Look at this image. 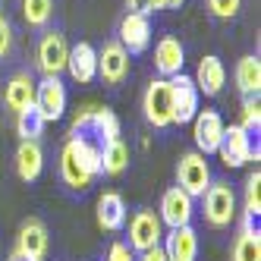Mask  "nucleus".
Segmentation results:
<instances>
[{
  "instance_id": "obj_1",
  "label": "nucleus",
  "mask_w": 261,
  "mask_h": 261,
  "mask_svg": "<svg viewBox=\"0 0 261 261\" xmlns=\"http://www.w3.org/2000/svg\"><path fill=\"white\" fill-rule=\"evenodd\" d=\"M60 176L69 189L85 192L91 179L101 176V145L88 139H66L60 151Z\"/></svg>"
},
{
  "instance_id": "obj_2",
  "label": "nucleus",
  "mask_w": 261,
  "mask_h": 261,
  "mask_svg": "<svg viewBox=\"0 0 261 261\" xmlns=\"http://www.w3.org/2000/svg\"><path fill=\"white\" fill-rule=\"evenodd\" d=\"M69 139H88L95 145H107L120 139V120L107 107H82L72 120Z\"/></svg>"
},
{
  "instance_id": "obj_3",
  "label": "nucleus",
  "mask_w": 261,
  "mask_h": 261,
  "mask_svg": "<svg viewBox=\"0 0 261 261\" xmlns=\"http://www.w3.org/2000/svg\"><path fill=\"white\" fill-rule=\"evenodd\" d=\"M201 214L214 230L230 227L236 220V192H233V186L223 182V179L211 182L208 189H204V195H201Z\"/></svg>"
},
{
  "instance_id": "obj_4",
  "label": "nucleus",
  "mask_w": 261,
  "mask_h": 261,
  "mask_svg": "<svg viewBox=\"0 0 261 261\" xmlns=\"http://www.w3.org/2000/svg\"><path fill=\"white\" fill-rule=\"evenodd\" d=\"M217 154L227 167H246L249 161H258V142L242 126H223V139L217 145Z\"/></svg>"
},
{
  "instance_id": "obj_5",
  "label": "nucleus",
  "mask_w": 261,
  "mask_h": 261,
  "mask_svg": "<svg viewBox=\"0 0 261 261\" xmlns=\"http://www.w3.org/2000/svg\"><path fill=\"white\" fill-rule=\"evenodd\" d=\"M176 186L186 195H192V198L204 195V189L211 186V167H208V161H204V154L186 151L179 158V164H176Z\"/></svg>"
},
{
  "instance_id": "obj_6",
  "label": "nucleus",
  "mask_w": 261,
  "mask_h": 261,
  "mask_svg": "<svg viewBox=\"0 0 261 261\" xmlns=\"http://www.w3.org/2000/svg\"><path fill=\"white\" fill-rule=\"evenodd\" d=\"M66 57H69V44L60 32H44L35 47V66L41 69V76H60L66 69Z\"/></svg>"
},
{
  "instance_id": "obj_7",
  "label": "nucleus",
  "mask_w": 261,
  "mask_h": 261,
  "mask_svg": "<svg viewBox=\"0 0 261 261\" xmlns=\"http://www.w3.org/2000/svg\"><path fill=\"white\" fill-rule=\"evenodd\" d=\"M161 239H164V223H161V217L151 208L136 211L133 220H129V242H126V246L133 249V252H148V249L161 246Z\"/></svg>"
},
{
  "instance_id": "obj_8",
  "label": "nucleus",
  "mask_w": 261,
  "mask_h": 261,
  "mask_svg": "<svg viewBox=\"0 0 261 261\" xmlns=\"http://www.w3.org/2000/svg\"><path fill=\"white\" fill-rule=\"evenodd\" d=\"M142 110H145V120L151 123L154 129H164V126H170V123H173V104H170V79H154L151 85L145 88Z\"/></svg>"
},
{
  "instance_id": "obj_9",
  "label": "nucleus",
  "mask_w": 261,
  "mask_h": 261,
  "mask_svg": "<svg viewBox=\"0 0 261 261\" xmlns=\"http://www.w3.org/2000/svg\"><path fill=\"white\" fill-rule=\"evenodd\" d=\"M35 107L41 110L44 123L63 120L66 114V85L60 76H41V82H35Z\"/></svg>"
},
{
  "instance_id": "obj_10",
  "label": "nucleus",
  "mask_w": 261,
  "mask_h": 261,
  "mask_svg": "<svg viewBox=\"0 0 261 261\" xmlns=\"http://www.w3.org/2000/svg\"><path fill=\"white\" fill-rule=\"evenodd\" d=\"M198 88L192 82V76H182V72H176V76L170 79V104H173V123H192L195 114H198Z\"/></svg>"
},
{
  "instance_id": "obj_11",
  "label": "nucleus",
  "mask_w": 261,
  "mask_h": 261,
  "mask_svg": "<svg viewBox=\"0 0 261 261\" xmlns=\"http://www.w3.org/2000/svg\"><path fill=\"white\" fill-rule=\"evenodd\" d=\"M223 117L217 110H198L192 120V139H195V151L198 154H217V145L223 139Z\"/></svg>"
},
{
  "instance_id": "obj_12",
  "label": "nucleus",
  "mask_w": 261,
  "mask_h": 261,
  "mask_svg": "<svg viewBox=\"0 0 261 261\" xmlns=\"http://www.w3.org/2000/svg\"><path fill=\"white\" fill-rule=\"evenodd\" d=\"M192 214H195V198L186 195L179 186H173V189H167L164 198H161V223H167V227H186V223H192Z\"/></svg>"
},
{
  "instance_id": "obj_13",
  "label": "nucleus",
  "mask_w": 261,
  "mask_h": 261,
  "mask_svg": "<svg viewBox=\"0 0 261 261\" xmlns=\"http://www.w3.org/2000/svg\"><path fill=\"white\" fill-rule=\"evenodd\" d=\"M161 249H164L167 261H195V255H198V233H195V227L186 223V227H173L170 233H164Z\"/></svg>"
},
{
  "instance_id": "obj_14",
  "label": "nucleus",
  "mask_w": 261,
  "mask_h": 261,
  "mask_svg": "<svg viewBox=\"0 0 261 261\" xmlns=\"http://www.w3.org/2000/svg\"><path fill=\"white\" fill-rule=\"evenodd\" d=\"M129 72V54L120 41H107L101 50H98V76L107 82V85H120Z\"/></svg>"
},
{
  "instance_id": "obj_15",
  "label": "nucleus",
  "mask_w": 261,
  "mask_h": 261,
  "mask_svg": "<svg viewBox=\"0 0 261 261\" xmlns=\"http://www.w3.org/2000/svg\"><path fill=\"white\" fill-rule=\"evenodd\" d=\"M126 54H142L148 50V44H151V22H148V16L142 13H126L123 22H120V38H117Z\"/></svg>"
},
{
  "instance_id": "obj_16",
  "label": "nucleus",
  "mask_w": 261,
  "mask_h": 261,
  "mask_svg": "<svg viewBox=\"0 0 261 261\" xmlns=\"http://www.w3.org/2000/svg\"><path fill=\"white\" fill-rule=\"evenodd\" d=\"M16 252L32 258V261H44V255H47V227L38 217L22 220L19 236H16Z\"/></svg>"
},
{
  "instance_id": "obj_17",
  "label": "nucleus",
  "mask_w": 261,
  "mask_h": 261,
  "mask_svg": "<svg viewBox=\"0 0 261 261\" xmlns=\"http://www.w3.org/2000/svg\"><path fill=\"white\" fill-rule=\"evenodd\" d=\"M66 72L76 82L88 85L91 79L98 76V50L91 47L88 41H79L76 47H69V57H66Z\"/></svg>"
},
{
  "instance_id": "obj_18",
  "label": "nucleus",
  "mask_w": 261,
  "mask_h": 261,
  "mask_svg": "<svg viewBox=\"0 0 261 261\" xmlns=\"http://www.w3.org/2000/svg\"><path fill=\"white\" fill-rule=\"evenodd\" d=\"M233 261H261V230L258 217L242 214V227L233 242Z\"/></svg>"
},
{
  "instance_id": "obj_19",
  "label": "nucleus",
  "mask_w": 261,
  "mask_h": 261,
  "mask_svg": "<svg viewBox=\"0 0 261 261\" xmlns=\"http://www.w3.org/2000/svg\"><path fill=\"white\" fill-rule=\"evenodd\" d=\"M182 63H186V47L170 35L161 38L154 47V66L161 72V79H173L176 72H182Z\"/></svg>"
},
{
  "instance_id": "obj_20",
  "label": "nucleus",
  "mask_w": 261,
  "mask_h": 261,
  "mask_svg": "<svg viewBox=\"0 0 261 261\" xmlns=\"http://www.w3.org/2000/svg\"><path fill=\"white\" fill-rule=\"evenodd\" d=\"M195 88H198V95H220L223 91V82H227V66L220 63V57H204L198 63V72H195Z\"/></svg>"
},
{
  "instance_id": "obj_21",
  "label": "nucleus",
  "mask_w": 261,
  "mask_h": 261,
  "mask_svg": "<svg viewBox=\"0 0 261 261\" xmlns=\"http://www.w3.org/2000/svg\"><path fill=\"white\" fill-rule=\"evenodd\" d=\"M98 227L107 233H120L126 227V201L120 192H104L98 198Z\"/></svg>"
},
{
  "instance_id": "obj_22",
  "label": "nucleus",
  "mask_w": 261,
  "mask_h": 261,
  "mask_svg": "<svg viewBox=\"0 0 261 261\" xmlns=\"http://www.w3.org/2000/svg\"><path fill=\"white\" fill-rule=\"evenodd\" d=\"M44 170V151L38 142H19L16 148V173L22 182H35Z\"/></svg>"
},
{
  "instance_id": "obj_23",
  "label": "nucleus",
  "mask_w": 261,
  "mask_h": 261,
  "mask_svg": "<svg viewBox=\"0 0 261 261\" xmlns=\"http://www.w3.org/2000/svg\"><path fill=\"white\" fill-rule=\"evenodd\" d=\"M4 104L10 110H25L29 104H35V79L29 72H16V76L4 85Z\"/></svg>"
},
{
  "instance_id": "obj_24",
  "label": "nucleus",
  "mask_w": 261,
  "mask_h": 261,
  "mask_svg": "<svg viewBox=\"0 0 261 261\" xmlns=\"http://www.w3.org/2000/svg\"><path fill=\"white\" fill-rule=\"evenodd\" d=\"M236 88L242 91V98H258L261 91V60L255 54L242 57L236 63Z\"/></svg>"
},
{
  "instance_id": "obj_25",
  "label": "nucleus",
  "mask_w": 261,
  "mask_h": 261,
  "mask_svg": "<svg viewBox=\"0 0 261 261\" xmlns=\"http://www.w3.org/2000/svg\"><path fill=\"white\" fill-rule=\"evenodd\" d=\"M126 164H129V148L123 145V139L101 145V173L117 176V173L126 170Z\"/></svg>"
},
{
  "instance_id": "obj_26",
  "label": "nucleus",
  "mask_w": 261,
  "mask_h": 261,
  "mask_svg": "<svg viewBox=\"0 0 261 261\" xmlns=\"http://www.w3.org/2000/svg\"><path fill=\"white\" fill-rule=\"evenodd\" d=\"M16 133L22 136V142H38V136L44 133V117L35 104H29L25 110L16 114Z\"/></svg>"
},
{
  "instance_id": "obj_27",
  "label": "nucleus",
  "mask_w": 261,
  "mask_h": 261,
  "mask_svg": "<svg viewBox=\"0 0 261 261\" xmlns=\"http://www.w3.org/2000/svg\"><path fill=\"white\" fill-rule=\"evenodd\" d=\"M22 16L32 29H44L54 16V0H22Z\"/></svg>"
},
{
  "instance_id": "obj_28",
  "label": "nucleus",
  "mask_w": 261,
  "mask_h": 261,
  "mask_svg": "<svg viewBox=\"0 0 261 261\" xmlns=\"http://www.w3.org/2000/svg\"><path fill=\"white\" fill-rule=\"evenodd\" d=\"M242 214H252V217L261 214V173L258 170H252L246 176V204H242Z\"/></svg>"
},
{
  "instance_id": "obj_29",
  "label": "nucleus",
  "mask_w": 261,
  "mask_h": 261,
  "mask_svg": "<svg viewBox=\"0 0 261 261\" xmlns=\"http://www.w3.org/2000/svg\"><path fill=\"white\" fill-rule=\"evenodd\" d=\"M242 129H249V133H258L261 126V104L258 98H242Z\"/></svg>"
},
{
  "instance_id": "obj_30",
  "label": "nucleus",
  "mask_w": 261,
  "mask_h": 261,
  "mask_svg": "<svg viewBox=\"0 0 261 261\" xmlns=\"http://www.w3.org/2000/svg\"><path fill=\"white\" fill-rule=\"evenodd\" d=\"M239 7H242V0H208V10L217 19H233L239 13Z\"/></svg>"
},
{
  "instance_id": "obj_31",
  "label": "nucleus",
  "mask_w": 261,
  "mask_h": 261,
  "mask_svg": "<svg viewBox=\"0 0 261 261\" xmlns=\"http://www.w3.org/2000/svg\"><path fill=\"white\" fill-rule=\"evenodd\" d=\"M104 261H136V252L126 246V242H114V246L107 249V258Z\"/></svg>"
},
{
  "instance_id": "obj_32",
  "label": "nucleus",
  "mask_w": 261,
  "mask_h": 261,
  "mask_svg": "<svg viewBox=\"0 0 261 261\" xmlns=\"http://www.w3.org/2000/svg\"><path fill=\"white\" fill-rule=\"evenodd\" d=\"M10 47H13V25L7 16H0V57H7Z\"/></svg>"
},
{
  "instance_id": "obj_33",
  "label": "nucleus",
  "mask_w": 261,
  "mask_h": 261,
  "mask_svg": "<svg viewBox=\"0 0 261 261\" xmlns=\"http://www.w3.org/2000/svg\"><path fill=\"white\" fill-rule=\"evenodd\" d=\"M126 7H129V13L148 16V13H151V0H126Z\"/></svg>"
},
{
  "instance_id": "obj_34",
  "label": "nucleus",
  "mask_w": 261,
  "mask_h": 261,
  "mask_svg": "<svg viewBox=\"0 0 261 261\" xmlns=\"http://www.w3.org/2000/svg\"><path fill=\"white\" fill-rule=\"evenodd\" d=\"M136 261H167V255H164L161 246H154V249H148V252H139Z\"/></svg>"
},
{
  "instance_id": "obj_35",
  "label": "nucleus",
  "mask_w": 261,
  "mask_h": 261,
  "mask_svg": "<svg viewBox=\"0 0 261 261\" xmlns=\"http://www.w3.org/2000/svg\"><path fill=\"white\" fill-rule=\"evenodd\" d=\"M10 261H32V258H25V255H19V252H13V255H10Z\"/></svg>"
}]
</instances>
